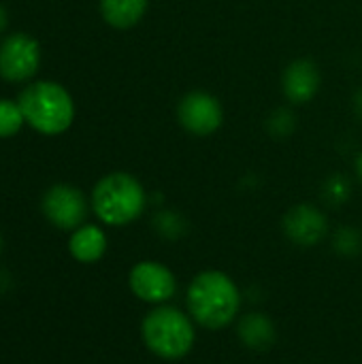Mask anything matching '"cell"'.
Wrapping results in <instances>:
<instances>
[{
  "label": "cell",
  "mask_w": 362,
  "mask_h": 364,
  "mask_svg": "<svg viewBox=\"0 0 362 364\" xmlns=\"http://www.w3.org/2000/svg\"><path fill=\"white\" fill-rule=\"evenodd\" d=\"M190 318L209 331H220L233 324L241 309V292L237 284L222 271L198 273L188 288Z\"/></svg>",
  "instance_id": "6da1fadb"
},
{
  "label": "cell",
  "mask_w": 362,
  "mask_h": 364,
  "mask_svg": "<svg viewBox=\"0 0 362 364\" xmlns=\"http://www.w3.org/2000/svg\"><path fill=\"white\" fill-rule=\"evenodd\" d=\"M194 320L177 307L160 305L151 309L141 324L143 343L151 354L164 360H179L190 354L196 341Z\"/></svg>",
  "instance_id": "7a4b0ae2"
},
{
  "label": "cell",
  "mask_w": 362,
  "mask_h": 364,
  "mask_svg": "<svg viewBox=\"0 0 362 364\" xmlns=\"http://www.w3.org/2000/svg\"><path fill=\"white\" fill-rule=\"evenodd\" d=\"M19 109L23 119L43 134L64 132L75 117L70 94L53 81H38L19 94Z\"/></svg>",
  "instance_id": "3957f363"
},
{
  "label": "cell",
  "mask_w": 362,
  "mask_h": 364,
  "mask_svg": "<svg viewBox=\"0 0 362 364\" xmlns=\"http://www.w3.org/2000/svg\"><path fill=\"white\" fill-rule=\"evenodd\" d=\"M96 215L109 226L134 222L145 209V192L139 179L128 173H111L102 177L92 194Z\"/></svg>",
  "instance_id": "277c9868"
},
{
  "label": "cell",
  "mask_w": 362,
  "mask_h": 364,
  "mask_svg": "<svg viewBox=\"0 0 362 364\" xmlns=\"http://www.w3.org/2000/svg\"><path fill=\"white\" fill-rule=\"evenodd\" d=\"M41 64V47L26 32L6 36L0 45V77L13 83L28 81Z\"/></svg>",
  "instance_id": "5b68a950"
},
{
  "label": "cell",
  "mask_w": 362,
  "mask_h": 364,
  "mask_svg": "<svg viewBox=\"0 0 362 364\" xmlns=\"http://www.w3.org/2000/svg\"><path fill=\"white\" fill-rule=\"evenodd\" d=\"M128 282H130V290L134 292V296L151 305L166 303L169 299H173L177 290V279L173 271L154 260H143L134 264Z\"/></svg>",
  "instance_id": "8992f818"
},
{
  "label": "cell",
  "mask_w": 362,
  "mask_h": 364,
  "mask_svg": "<svg viewBox=\"0 0 362 364\" xmlns=\"http://www.w3.org/2000/svg\"><path fill=\"white\" fill-rule=\"evenodd\" d=\"M43 213L53 226L62 230H75L85 220L87 203L77 188L60 183L49 188L43 196Z\"/></svg>",
  "instance_id": "52a82bcc"
},
{
  "label": "cell",
  "mask_w": 362,
  "mask_h": 364,
  "mask_svg": "<svg viewBox=\"0 0 362 364\" xmlns=\"http://www.w3.org/2000/svg\"><path fill=\"white\" fill-rule=\"evenodd\" d=\"M177 115H179L181 126L196 136H207L215 132L224 119L220 100L207 92H192L183 96L179 102Z\"/></svg>",
  "instance_id": "ba28073f"
},
{
  "label": "cell",
  "mask_w": 362,
  "mask_h": 364,
  "mask_svg": "<svg viewBox=\"0 0 362 364\" xmlns=\"http://www.w3.org/2000/svg\"><path fill=\"white\" fill-rule=\"evenodd\" d=\"M326 230H329V220L314 205H297L284 218L286 237L301 247L318 245L326 237Z\"/></svg>",
  "instance_id": "9c48e42d"
},
{
  "label": "cell",
  "mask_w": 362,
  "mask_h": 364,
  "mask_svg": "<svg viewBox=\"0 0 362 364\" xmlns=\"http://www.w3.org/2000/svg\"><path fill=\"white\" fill-rule=\"evenodd\" d=\"M320 87V70L312 60H297L284 73V94L290 102H309Z\"/></svg>",
  "instance_id": "30bf717a"
},
{
  "label": "cell",
  "mask_w": 362,
  "mask_h": 364,
  "mask_svg": "<svg viewBox=\"0 0 362 364\" xmlns=\"http://www.w3.org/2000/svg\"><path fill=\"white\" fill-rule=\"evenodd\" d=\"M239 339L250 350L265 352L275 343V324L265 314H247L239 320L237 326Z\"/></svg>",
  "instance_id": "8fae6325"
},
{
  "label": "cell",
  "mask_w": 362,
  "mask_h": 364,
  "mask_svg": "<svg viewBox=\"0 0 362 364\" xmlns=\"http://www.w3.org/2000/svg\"><path fill=\"white\" fill-rule=\"evenodd\" d=\"M68 250L75 260L90 264L102 258L107 250V237L98 226H79L70 237Z\"/></svg>",
  "instance_id": "7c38bea8"
},
{
  "label": "cell",
  "mask_w": 362,
  "mask_h": 364,
  "mask_svg": "<svg viewBox=\"0 0 362 364\" xmlns=\"http://www.w3.org/2000/svg\"><path fill=\"white\" fill-rule=\"evenodd\" d=\"M100 11L113 28H130L145 15L147 0H100Z\"/></svg>",
  "instance_id": "4fadbf2b"
},
{
  "label": "cell",
  "mask_w": 362,
  "mask_h": 364,
  "mask_svg": "<svg viewBox=\"0 0 362 364\" xmlns=\"http://www.w3.org/2000/svg\"><path fill=\"white\" fill-rule=\"evenodd\" d=\"M23 113L19 109V102H11L6 98L0 100V139L4 136H13L19 132V128L23 126Z\"/></svg>",
  "instance_id": "5bb4252c"
},
{
  "label": "cell",
  "mask_w": 362,
  "mask_h": 364,
  "mask_svg": "<svg viewBox=\"0 0 362 364\" xmlns=\"http://www.w3.org/2000/svg\"><path fill=\"white\" fill-rule=\"evenodd\" d=\"M362 239L356 228H339L335 237V250L344 256H354L361 252Z\"/></svg>",
  "instance_id": "9a60e30c"
},
{
  "label": "cell",
  "mask_w": 362,
  "mask_h": 364,
  "mask_svg": "<svg viewBox=\"0 0 362 364\" xmlns=\"http://www.w3.org/2000/svg\"><path fill=\"white\" fill-rule=\"evenodd\" d=\"M156 226H158V230L162 232V235H166V237H177V215H173V213H160L158 215V220H156Z\"/></svg>",
  "instance_id": "2e32d148"
},
{
  "label": "cell",
  "mask_w": 362,
  "mask_h": 364,
  "mask_svg": "<svg viewBox=\"0 0 362 364\" xmlns=\"http://www.w3.org/2000/svg\"><path fill=\"white\" fill-rule=\"evenodd\" d=\"M6 28V11H4V6L0 4V32Z\"/></svg>",
  "instance_id": "e0dca14e"
},
{
  "label": "cell",
  "mask_w": 362,
  "mask_h": 364,
  "mask_svg": "<svg viewBox=\"0 0 362 364\" xmlns=\"http://www.w3.org/2000/svg\"><path fill=\"white\" fill-rule=\"evenodd\" d=\"M356 111H358V115L362 117V92L358 94V98H356Z\"/></svg>",
  "instance_id": "ac0fdd59"
},
{
  "label": "cell",
  "mask_w": 362,
  "mask_h": 364,
  "mask_svg": "<svg viewBox=\"0 0 362 364\" xmlns=\"http://www.w3.org/2000/svg\"><path fill=\"white\" fill-rule=\"evenodd\" d=\"M356 171H358V175H361V179H362V154H361V158H358V162H356Z\"/></svg>",
  "instance_id": "d6986e66"
},
{
  "label": "cell",
  "mask_w": 362,
  "mask_h": 364,
  "mask_svg": "<svg viewBox=\"0 0 362 364\" xmlns=\"http://www.w3.org/2000/svg\"><path fill=\"white\" fill-rule=\"evenodd\" d=\"M0 247H2V239H0Z\"/></svg>",
  "instance_id": "ffe728a7"
}]
</instances>
